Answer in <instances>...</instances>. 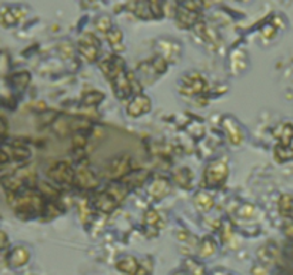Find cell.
Returning <instances> with one entry per match:
<instances>
[{"label": "cell", "mask_w": 293, "mask_h": 275, "mask_svg": "<svg viewBox=\"0 0 293 275\" xmlns=\"http://www.w3.org/2000/svg\"><path fill=\"white\" fill-rule=\"evenodd\" d=\"M45 208L46 205L43 202V198L38 192H24L23 195L16 199L15 202V212L20 219L35 218L42 214Z\"/></svg>", "instance_id": "6da1fadb"}, {"label": "cell", "mask_w": 293, "mask_h": 275, "mask_svg": "<svg viewBox=\"0 0 293 275\" xmlns=\"http://www.w3.org/2000/svg\"><path fill=\"white\" fill-rule=\"evenodd\" d=\"M279 144L275 146V156L279 162L293 159V125L282 123L273 130Z\"/></svg>", "instance_id": "7a4b0ae2"}, {"label": "cell", "mask_w": 293, "mask_h": 275, "mask_svg": "<svg viewBox=\"0 0 293 275\" xmlns=\"http://www.w3.org/2000/svg\"><path fill=\"white\" fill-rule=\"evenodd\" d=\"M229 175V167L226 160H213L211 162L203 174V183L208 186H216L225 181Z\"/></svg>", "instance_id": "3957f363"}, {"label": "cell", "mask_w": 293, "mask_h": 275, "mask_svg": "<svg viewBox=\"0 0 293 275\" xmlns=\"http://www.w3.org/2000/svg\"><path fill=\"white\" fill-rule=\"evenodd\" d=\"M181 91L182 93L189 95V96L203 93L204 91H208V82L200 73L190 72L181 79Z\"/></svg>", "instance_id": "277c9868"}, {"label": "cell", "mask_w": 293, "mask_h": 275, "mask_svg": "<svg viewBox=\"0 0 293 275\" xmlns=\"http://www.w3.org/2000/svg\"><path fill=\"white\" fill-rule=\"evenodd\" d=\"M158 50L159 56H162L167 63H176L181 61L182 47L179 42L169 38L158 39Z\"/></svg>", "instance_id": "5b68a950"}, {"label": "cell", "mask_w": 293, "mask_h": 275, "mask_svg": "<svg viewBox=\"0 0 293 275\" xmlns=\"http://www.w3.org/2000/svg\"><path fill=\"white\" fill-rule=\"evenodd\" d=\"M100 69L105 73V76L113 82L118 76H121L123 72H126V63L118 54H109L100 62Z\"/></svg>", "instance_id": "8992f818"}, {"label": "cell", "mask_w": 293, "mask_h": 275, "mask_svg": "<svg viewBox=\"0 0 293 275\" xmlns=\"http://www.w3.org/2000/svg\"><path fill=\"white\" fill-rule=\"evenodd\" d=\"M100 42L93 33H84L79 39V52L87 62H95L98 59Z\"/></svg>", "instance_id": "52a82bcc"}, {"label": "cell", "mask_w": 293, "mask_h": 275, "mask_svg": "<svg viewBox=\"0 0 293 275\" xmlns=\"http://www.w3.org/2000/svg\"><path fill=\"white\" fill-rule=\"evenodd\" d=\"M47 175H49V178L52 179L53 182L66 185V183H70L72 181H75L76 172H73L72 167L69 165L66 160H61V162L54 163L52 168L49 169Z\"/></svg>", "instance_id": "ba28073f"}, {"label": "cell", "mask_w": 293, "mask_h": 275, "mask_svg": "<svg viewBox=\"0 0 293 275\" xmlns=\"http://www.w3.org/2000/svg\"><path fill=\"white\" fill-rule=\"evenodd\" d=\"M130 172V158L128 155H123L119 158L110 160V163L106 167V175L110 179H119L126 176Z\"/></svg>", "instance_id": "9c48e42d"}, {"label": "cell", "mask_w": 293, "mask_h": 275, "mask_svg": "<svg viewBox=\"0 0 293 275\" xmlns=\"http://www.w3.org/2000/svg\"><path fill=\"white\" fill-rule=\"evenodd\" d=\"M126 8H128L133 15L137 16L139 19H143V20L155 19V15H153V12H152L151 0H130Z\"/></svg>", "instance_id": "30bf717a"}, {"label": "cell", "mask_w": 293, "mask_h": 275, "mask_svg": "<svg viewBox=\"0 0 293 275\" xmlns=\"http://www.w3.org/2000/svg\"><path fill=\"white\" fill-rule=\"evenodd\" d=\"M223 128L227 132V136H229V141L232 142L233 145H241L245 139V135H243V130H242L241 125L236 122L233 118H229L226 116L223 119Z\"/></svg>", "instance_id": "8fae6325"}, {"label": "cell", "mask_w": 293, "mask_h": 275, "mask_svg": "<svg viewBox=\"0 0 293 275\" xmlns=\"http://www.w3.org/2000/svg\"><path fill=\"white\" fill-rule=\"evenodd\" d=\"M151 99L144 95H137L133 100L128 105V115L132 118L140 116L143 114H148L151 111Z\"/></svg>", "instance_id": "7c38bea8"}, {"label": "cell", "mask_w": 293, "mask_h": 275, "mask_svg": "<svg viewBox=\"0 0 293 275\" xmlns=\"http://www.w3.org/2000/svg\"><path fill=\"white\" fill-rule=\"evenodd\" d=\"M199 16L200 13L197 12H192V10H188V9L182 8L178 5V10H176V22L178 24L183 28V29H190L193 28L197 20H199Z\"/></svg>", "instance_id": "4fadbf2b"}, {"label": "cell", "mask_w": 293, "mask_h": 275, "mask_svg": "<svg viewBox=\"0 0 293 275\" xmlns=\"http://www.w3.org/2000/svg\"><path fill=\"white\" fill-rule=\"evenodd\" d=\"M75 181L83 189H93L99 185V179L96 175L87 168H79L75 175Z\"/></svg>", "instance_id": "5bb4252c"}, {"label": "cell", "mask_w": 293, "mask_h": 275, "mask_svg": "<svg viewBox=\"0 0 293 275\" xmlns=\"http://www.w3.org/2000/svg\"><path fill=\"white\" fill-rule=\"evenodd\" d=\"M170 192V182L166 178H158L149 185L148 188V194L151 195L152 198L162 199L165 198L166 195Z\"/></svg>", "instance_id": "9a60e30c"}, {"label": "cell", "mask_w": 293, "mask_h": 275, "mask_svg": "<svg viewBox=\"0 0 293 275\" xmlns=\"http://www.w3.org/2000/svg\"><path fill=\"white\" fill-rule=\"evenodd\" d=\"M29 258H31L29 250H27L26 246H23V245H19V246H15L13 251L10 252V255H9V264H10V267L13 268L23 267V265L29 261Z\"/></svg>", "instance_id": "2e32d148"}, {"label": "cell", "mask_w": 293, "mask_h": 275, "mask_svg": "<svg viewBox=\"0 0 293 275\" xmlns=\"http://www.w3.org/2000/svg\"><path fill=\"white\" fill-rule=\"evenodd\" d=\"M93 204H95V206H96L98 209L103 211V212H112L113 209L119 205L118 201L106 191L102 192V194H98V195L95 197V199H93Z\"/></svg>", "instance_id": "e0dca14e"}, {"label": "cell", "mask_w": 293, "mask_h": 275, "mask_svg": "<svg viewBox=\"0 0 293 275\" xmlns=\"http://www.w3.org/2000/svg\"><path fill=\"white\" fill-rule=\"evenodd\" d=\"M116 268L121 271L122 274L125 275H136L139 272V262L130 257V255H126L121 260L116 262Z\"/></svg>", "instance_id": "ac0fdd59"}, {"label": "cell", "mask_w": 293, "mask_h": 275, "mask_svg": "<svg viewBox=\"0 0 293 275\" xmlns=\"http://www.w3.org/2000/svg\"><path fill=\"white\" fill-rule=\"evenodd\" d=\"M24 16L23 9L20 8H5L2 12V23L5 28L16 24Z\"/></svg>", "instance_id": "d6986e66"}, {"label": "cell", "mask_w": 293, "mask_h": 275, "mask_svg": "<svg viewBox=\"0 0 293 275\" xmlns=\"http://www.w3.org/2000/svg\"><path fill=\"white\" fill-rule=\"evenodd\" d=\"M192 179H193V174L188 168H178L173 172V181L178 183L179 186L190 188L192 186Z\"/></svg>", "instance_id": "ffe728a7"}, {"label": "cell", "mask_w": 293, "mask_h": 275, "mask_svg": "<svg viewBox=\"0 0 293 275\" xmlns=\"http://www.w3.org/2000/svg\"><path fill=\"white\" fill-rule=\"evenodd\" d=\"M279 212L283 218L293 219V195L285 194L279 199Z\"/></svg>", "instance_id": "44dd1931"}, {"label": "cell", "mask_w": 293, "mask_h": 275, "mask_svg": "<svg viewBox=\"0 0 293 275\" xmlns=\"http://www.w3.org/2000/svg\"><path fill=\"white\" fill-rule=\"evenodd\" d=\"M193 202H195L196 208H197L199 211H202V212H209L212 209V206H213V198H212L209 194H206V192L196 194Z\"/></svg>", "instance_id": "7402d4cb"}, {"label": "cell", "mask_w": 293, "mask_h": 275, "mask_svg": "<svg viewBox=\"0 0 293 275\" xmlns=\"http://www.w3.org/2000/svg\"><path fill=\"white\" fill-rule=\"evenodd\" d=\"M106 38H107V42H109V45L112 46L113 49H116V50H123V47H122L123 33H122V31L119 28L113 26L112 29L106 33Z\"/></svg>", "instance_id": "603a6c76"}, {"label": "cell", "mask_w": 293, "mask_h": 275, "mask_svg": "<svg viewBox=\"0 0 293 275\" xmlns=\"http://www.w3.org/2000/svg\"><path fill=\"white\" fill-rule=\"evenodd\" d=\"M146 179H148V172H146V171L129 172L128 175L125 176V182H128V185H132V186H139V185H142Z\"/></svg>", "instance_id": "cb8c5ba5"}, {"label": "cell", "mask_w": 293, "mask_h": 275, "mask_svg": "<svg viewBox=\"0 0 293 275\" xmlns=\"http://www.w3.org/2000/svg\"><path fill=\"white\" fill-rule=\"evenodd\" d=\"M107 194H110L113 198L118 201V204H121L122 201L125 199L126 194H128V189H126V185H121V183H112L107 189H106Z\"/></svg>", "instance_id": "d4e9b609"}, {"label": "cell", "mask_w": 293, "mask_h": 275, "mask_svg": "<svg viewBox=\"0 0 293 275\" xmlns=\"http://www.w3.org/2000/svg\"><path fill=\"white\" fill-rule=\"evenodd\" d=\"M216 252V244L212 238H204L202 244L199 246V255L206 258V257H212Z\"/></svg>", "instance_id": "484cf974"}, {"label": "cell", "mask_w": 293, "mask_h": 275, "mask_svg": "<svg viewBox=\"0 0 293 275\" xmlns=\"http://www.w3.org/2000/svg\"><path fill=\"white\" fill-rule=\"evenodd\" d=\"M185 269L190 275H204V267L195 260L185 261Z\"/></svg>", "instance_id": "4316f807"}, {"label": "cell", "mask_w": 293, "mask_h": 275, "mask_svg": "<svg viewBox=\"0 0 293 275\" xmlns=\"http://www.w3.org/2000/svg\"><path fill=\"white\" fill-rule=\"evenodd\" d=\"M159 222H160V216H159L156 211L151 209V211L146 212V215H144V225H146V228H152L158 231Z\"/></svg>", "instance_id": "83f0119b"}, {"label": "cell", "mask_w": 293, "mask_h": 275, "mask_svg": "<svg viewBox=\"0 0 293 275\" xmlns=\"http://www.w3.org/2000/svg\"><path fill=\"white\" fill-rule=\"evenodd\" d=\"M95 24H96L98 31L99 32H103V33H107V32L110 31V29L113 28L112 19H110L109 16H106V15L99 16L98 19H96V22H95Z\"/></svg>", "instance_id": "f1b7e54d"}, {"label": "cell", "mask_w": 293, "mask_h": 275, "mask_svg": "<svg viewBox=\"0 0 293 275\" xmlns=\"http://www.w3.org/2000/svg\"><path fill=\"white\" fill-rule=\"evenodd\" d=\"M179 6L200 13L203 9V0H179Z\"/></svg>", "instance_id": "f546056e"}, {"label": "cell", "mask_w": 293, "mask_h": 275, "mask_svg": "<svg viewBox=\"0 0 293 275\" xmlns=\"http://www.w3.org/2000/svg\"><path fill=\"white\" fill-rule=\"evenodd\" d=\"M255 212V208L252 205H245L242 206V209H239V215H242L243 218H250Z\"/></svg>", "instance_id": "4dcf8cb0"}, {"label": "cell", "mask_w": 293, "mask_h": 275, "mask_svg": "<svg viewBox=\"0 0 293 275\" xmlns=\"http://www.w3.org/2000/svg\"><path fill=\"white\" fill-rule=\"evenodd\" d=\"M173 275H190V274H185V272H176V274Z\"/></svg>", "instance_id": "1f68e13d"}, {"label": "cell", "mask_w": 293, "mask_h": 275, "mask_svg": "<svg viewBox=\"0 0 293 275\" xmlns=\"http://www.w3.org/2000/svg\"><path fill=\"white\" fill-rule=\"evenodd\" d=\"M91 2H95V0H91Z\"/></svg>", "instance_id": "d6a6232c"}]
</instances>
